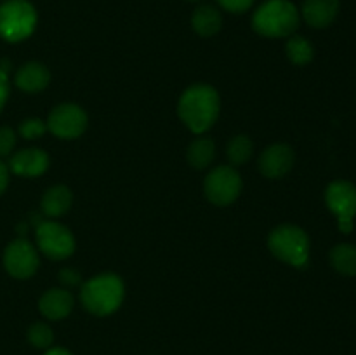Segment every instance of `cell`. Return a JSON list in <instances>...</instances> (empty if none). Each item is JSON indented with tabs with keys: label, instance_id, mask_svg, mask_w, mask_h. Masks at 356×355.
Segmentation results:
<instances>
[{
	"label": "cell",
	"instance_id": "6da1fadb",
	"mask_svg": "<svg viewBox=\"0 0 356 355\" xmlns=\"http://www.w3.org/2000/svg\"><path fill=\"white\" fill-rule=\"evenodd\" d=\"M221 111L218 90L207 84L188 87L179 97L177 113L183 124L195 134H204L216 124Z\"/></svg>",
	"mask_w": 356,
	"mask_h": 355
},
{
	"label": "cell",
	"instance_id": "7a4b0ae2",
	"mask_svg": "<svg viewBox=\"0 0 356 355\" xmlns=\"http://www.w3.org/2000/svg\"><path fill=\"white\" fill-rule=\"evenodd\" d=\"M125 287L117 274H101L89 278L80 287V299L83 308L97 317L111 315L124 301Z\"/></svg>",
	"mask_w": 356,
	"mask_h": 355
},
{
	"label": "cell",
	"instance_id": "3957f363",
	"mask_svg": "<svg viewBox=\"0 0 356 355\" xmlns=\"http://www.w3.org/2000/svg\"><path fill=\"white\" fill-rule=\"evenodd\" d=\"M301 23V13L291 0H266L252 16V28L268 38L294 35Z\"/></svg>",
	"mask_w": 356,
	"mask_h": 355
},
{
	"label": "cell",
	"instance_id": "277c9868",
	"mask_svg": "<svg viewBox=\"0 0 356 355\" xmlns=\"http://www.w3.org/2000/svg\"><path fill=\"white\" fill-rule=\"evenodd\" d=\"M268 247L271 254L294 268H305L309 260L308 233L298 225L277 226L268 237Z\"/></svg>",
	"mask_w": 356,
	"mask_h": 355
},
{
	"label": "cell",
	"instance_id": "5b68a950",
	"mask_svg": "<svg viewBox=\"0 0 356 355\" xmlns=\"http://www.w3.org/2000/svg\"><path fill=\"white\" fill-rule=\"evenodd\" d=\"M37 26V10L28 0H7L0 6V37L7 42L24 40Z\"/></svg>",
	"mask_w": 356,
	"mask_h": 355
},
{
	"label": "cell",
	"instance_id": "8992f818",
	"mask_svg": "<svg viewBox=\"0 0 356 355\" xmlns=\"http://www.w3.org/2000/svg\"><path fill=\"white\" fill-rule=\"evenodd\" d=\"M242 178L233 166H218L207 174L204 181V194L211 204L226 207L242 194Z\"/></svg>",
	"mask_w": 356,
	"mask_h": 355
},
{
	"label": "cell",
	"instance_id": "52a82bcc",
	"mask_svg": "<svg viewBox=\"0 0 356 355\" xmlns=\"http://www.w3.org/2000/svg\"><path fill=\"white\" fill-rule=\"evenodd\" d=\"M35 237L38 249L51 260L61 261L75 253V237L70 228L58 221H40L35 230Z\"/></svg>",
	"mask_w": 356,
	"mask_h": 355
},
{
	"label": "cell",
	"instance_id": "ba28073f",
	"mask_svg": "<svg viewBox=\"0 0 356 355\" xmlns=\"http://www.w3.org/2000/svg\"><path fill=\"white\" fill-rule=\"evenodd\" d=\"M327 207L334 212L343 233L353 230V219L356 216V187L351 181L336 180L325 190Z\"/></svg>",
	"mask_w": 356,
	"mask_h": 355
},
{
	"label": "cell",
	"instance_id": "9c48e42d",
	"mask_svg": "<svg viewBox=\"0 0 356 355\" xmlns=\"http://www.w3.org/2000/svg\"><path fill=\"white\" fill-rule=\"evenodd\" d=\"M47 131L59 139H76L86 132L89 118L86 110L75 103H61L47 117Z\"/></svg>",
	"mask_w": 356,
	"mask_h": 355
},
{
	"label": "cell",
	"instance_id": "30bf717a",
	"mask_svg": "<svg viewBox=\"0 0 356 355\" xmlns=\"http://www.w3.org/2000/svg\"><path fill=\"white\" fill-rule=\"evenodd\" d=\"M38 253L26 239H16L6 247L3 253V267H6L7 274L14 278H24L33 277L35 271L38 270Z\"/></svg>",
	"mask_w": 356,
	"mask_h": 355
},
{
	"label": "cell",
	"instance_id": "8fae6325",
	"mask_svg": "<svg viewBox=\"0 0 356 355\" xmlns=\"http://www.w3.org/2000/svg\"><path fill=\"white\" fill-rule=\"evenodd\" d=\"M294 150L285 143H275L264 148L259 157V171L270 180H280L294 166Z\"/></svg>",
	"mask_w": 356,
	"mask_h": 355
},
{
	"label": "cell",
	"instance_id": "7c38bea8",
	"mask_svg": "<svg viewBox=\"0 0 356 355\" xmlns=\"http://www.w3.org/2000/svg\"><path fill=\"white\" fill-rule=\"evenodd\" d=\"M9 169L17 176L35 178L49 169V155L42 148H23L10 157Z\"/></svg>",
	"mask_w": 356,
	"mask_h": 355
},
{
	"label": "cell",
	"instance_id": "4fadbf2b",
	"mask_svg": "<svg viewBox=\"0 0 356 355\" xmlns=\"http://www.w3.org/2000/svg\"><path fill=\"white\" fill-rule=\"evenodd\" d=\"M73 306H75V299L70 289L65 287H54L49 289L42 294L40 301H38V308H40L42 315L49 320H63L72 313Z\"/></svg>",
	"mask_w": 356,
	"mask_h": 355
},
{
	"label": "cell",
	"instance_id": "5bb4252c",
	"mask_svg": "<svg viewBox=\"0 0 356 355\" xmlns=\"http://www.w3.org/2000/svg\"><path fill=\"white\" fill-rule=\"evenodd\" d=\"M339 7V0H305L301 9L302 19L312 28L322 30L336 21Z\"/></svg>",
	"mask_w": 356,
	"mask_h": 355
},
{
	"label": "cell",
	"instance_id": "9a60e30c",
	"mask_svg": "<svg viewBox=\"0 0 356 355\" xmlns=\"http://www.w3.org/2000/svg\"><path fill=\"white\" fill-rule=\"evenodd\" d=\"M14 82L24 93H40L51 82V72L40 61L24 63L16 72Z\"/></svg>",
	"mask_w": 356,
	"mask_h": 355
},
{
	"label": "cell",
	"instance_id": "2e32d148",
	"mask_svg": "<svg viewBox=\"0 0 356 355\" xmlns=\"http://www.w3.org/2000/svg\"><path fill=\"white\" fill-rule=\"evenodd\" d=\"M73 204V194L65 184H56L45 190L42 197V212L47 218H59L66 214Z\"/></svg>",
	"mask_w": 356,
	"mask_h": 355
},
{
	"label": "cell",
	"instance_id": "e0dca14e",
	"mask_svg": "<svg viewBox=\"0 0 356 355\" xmlns=\"http://www.w3.org/2000/svg\"><path fill=\"white\" fill-rule=\"evenodd\" d=\"M191 26L200 37H212L222 26V16L214 6H198L191 16Z\"/></svg>",
	"mask_w": 356,
	"mask_h": 355
},
{
	"label": "cell",
	"instance_id": "ac0fdd59",
	"mask_svg": "<svg viewBox=\"0 0 356 355\" xmlns=\"http://www.w3.org/2000/svg\"><path fill=\"white\" fill-rule=\"evenodd\" d=\"M188 164H190L193 169H207L216 159V145L211 138H197L190 146H188L186 152Z\"/></svg>",
	"mask_w": 356,
	"mask_h": 355
},
{
	"label": "cell",
	"instance_id": "d6986e66",
	"mask_svg": "<svg viewBox=\"0 0 356 355\" xmlns=\"http://www.w3.org/2000/svg\"><path fill=\"white\" fill-rule=\"evenodd\" d=\"M330 265L344 277H356V246L337 244L330 251Z\"/></svg>",
	"mask_w": 356,
	"mask_h": 355
},
{
	"label": "cell",
	"instance_id": "ffe728a7",
	"mask_svg": "<svg viewBox=\"0 0 356 355\" xmlns=\"http://www.w3.org/2000/svg\"><path fill=\"white\" fill-rule=\"evenodd\" d=\"M285 52H287V58L296 66L308 65L315 58V47H313V44L306 37H301V35H291L289 37L287 44H285Z\"/></svg>",
	"mask_w": 356,
	"mask_h": 355
},
{
	"label": "cell",
	"instance_id": "44dd1931",
	"mask_svg": "<svg viewBox=\"0 0 356 355\" xmlns=\"http://www.w3.org/2000/svg\"><path fill=\"white\" fill-rule=\"evenodd\" d=\"M254 153V143L249 136L238 134L228 143V148H226V155H228L229 166L238 167L243 166L245 162H249L250 157Z\"/></svg>",
	"mask_w": 356,
	"mask_h": 355
},
{
	"label": "cell",
	"instance_id": "7402d4cb",
	"mask_svg": "<svg viewBox=\"0 0 356 355\" xmlns=\"http://www.w3.org/2000/svg\"><path fill=\"white\" fill-rule=\"evenodd\" d=\"M28 341L35 348H49L52 345V341H54V333H52V329L47 324L35 322L28 329Z\"/></svg>",
	"mask_w": 356,
	"mask_h": 355
},
{
	"label": "cell",
	"instance_id": "603a6c76",
	"mask_svg": "<svg viewBox=\"0 0 356 355\" xmlns=\"http://www.w3.org/2000/svg\"><path fill=\"white\" fill-rule=\"evenodd\" d=\"M47 132V122L42 118H26L21 122L19 125V134L24 139H37Z\"/></svg>",
	"mask_w": 356,
	"mask_h": 355
},
{
	"label": "cell",
	"instance_id": "cb8c5ba5",
	"mask_svg": "<svg viewBox=\"0 0 356 355\" xmlns=\"http://www.w3.org/2000/svg\"><path fill=\"white\" fill-rule=\"evenodd\" d=\"M16 146V132L10 127H0V157L10 155Z\"/></svg>",
	"mask_w": 356,
	"mask_h": 355
},
{
	"label": "cell",
	"instance_id": "d4e9b609",
	"mask_svg": "<svg viewBox=\"0 0 356 355\" xmlns=\"http://www.w3.org/2000/svg\"><path fill=\"white\" fill-rule=\"evenodd\" d=\"M218 3L228 13L242 14L252 7L254 0H218Z\"/></svg>",
	"mask_w": 356,
	"mask_h": 355
},
{
	"label": "cell",
	"instance_id": "484cf974",
	"mask_svg": "<svg viewBox=\"0 0 356 355\" xmlns=\"http://www.w3.org/2000/svg\"><path fill=\"white\" fill-rule=\"evenodd\" d=\"M59 281L65 285V289L75 287V285L80 284V274L76 270H73V268H63L59 271Z\"/></svg>",
	"mask_w": 356,
	"mask_h": 355
},
{
	"label": "cell",
	"instance_id": "4316f807",
	"mask_svg": "<svg viewBox=\"0 0 356 355\" xmlns=\"http://www.w3.org/2000/svg\"><path fill=\"white\" fill-rule=\"evenodd\" d=\"M7 96H9V82H7V73L0 70V110L6 104Z\"/></svg>",
	"mask_w": 356,
	"mask_h": 355
},
{
	"label": "cell",
	"instance_id": "83f0119b",
	"mask_svg": "<svg viewBox=\"0 0 356 355\" xmlns=\"http://www.w3.org/2000/svg\"><path fill=\"white\" fill-rule=\"evenodd\" d=\"M7 183H9V167L0 160V194L6 190Z\"/></svg>",
	"mask_w": 356,
	"mask_h": 355
},
{
	"label": "cell",
	"instance_id": "f1b7e54d",
	"mask_svg": "<svg viewBox=\"0 0 356 355\" xmlns=\"http://www.w3.org/2000/svg\"><path fill=\"white\" fill-rule=\"evenodd\" d=\"M44 355H72L68 350L65 348H49Z\"/></svg>",
	"mask_w": 356,
	"mask_h": 355
},
{
	"label": "cell",
	"instance_id": "f546056e",
	"mask_svg": "<svg viewBox=\"0 0 356 355\" xmlns=\"http://www.w3.org/2000/svg\"><path fill=\"white\" fill-rule=\"evenodd\" d=\"M188 2H200V0H188Z\"/></svg>",
	"mask_w": 356,
	"mask_h": 355
}]
</instances>
